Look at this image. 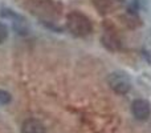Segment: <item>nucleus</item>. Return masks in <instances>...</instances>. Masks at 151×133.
<instances>
[{
  "instance_id": "1",
  "label": "nucleus",
  "mask_w": 151,
  "mask_h": 133,
  "mask_svg": "<svg viewBox=\"0 0 151 133\" xmlns=\"http://www.w3.org/2000/svg\"><path fill=\"white\" fill-rule=\"evenodd\" d=\"M66 27H68L69 32L72 35L78 36V37L88 36L91 32V29H93L90 20L80 12L69 13L68 19H66Z\"/></svg>"
},
{
  "instance_id": "2",
  "label": "nucleus",
  "mask_w": 151,
  "mask_h": 133,
  "mask_svg": "<svg viewBox=\"0 0 151 133\" xmlns=\"http://www.w3.org/2000/svg\"><path fill=\"white\" fill-rule=\"evenodd\" d=\"M107 84L109 86L118 94H125L130 91V78L123 72H113L107 76Z\"/></svg>"
},
{
  "instance_id": "3",
  "label": "nucleus",
  "mask_w": 151,
  "mask_h": 133,
  "mask_svg": "<svg viewBox=\"0 0 151 133\" xmlns=\"http://www.w3.org/2000/svg\"><path fill=\"white\" fill-rule=\"evenodd\" d=\"M131 112H133L134 117L139 121H145L150 117L151 115V107L150 102L146 101V100H134L133 104H131Z\"/></svg>"
},
{
  "instance_id": "4",
  "label": "nucleus",
  "mask_w": 151,
  "mask_h": 133,
  "mask_svg": "<svg viewBox=\"0 0 151 133\" xmlns=\"http://www.w3.org/2000/svg\"><path fill=\"white\" fill-rule=\"evenodd\" d=\"M21 132L23 133H45V126L41 121L36 120V118H28V120H25L23 123Z\"/></svg>"
},
{
  "instance_id": "5",
  "label": "nucleus",
  "mask_w": 151,
  "mask_h": 133,
  "mask_svg": "<svg viewBox=\"0 0 151 133\" xmlns=\"http://www.w3.org/2000/svg\"><path fill=\"white\" fill-rule=\"evenodd\" d=\"M102 43H104L105 47L111 51H117L119 48V40H118V37L113 32H106L102 36Z\"/></svg>"
},
{
  "instance_id": "6",
  "label": "nucleus",
  "mask_w": 151,
  "mask_h": 133,
  "mask_svg": "<svg viewBox=\"0 0 151 133\" xmlns=\"http://www.w3.org/2000/svg\"><path fill=\"white\" fill-rule=\"evenodd\" d=\"M11 101V94L7 91H1L0 89V105H5Z\"/></svg>"
},
{
  "instance_id": "7",
  "label": "nucleus",
  "mask_w": 151,
  "mask_h": 133,
  "mask_svg": "<svg viewBox=\"0 0 151 133\" xmlns=\"http://www.w3.org/2000/svg\"><path fill=\"white\" fill-rule=\"evenodd\" d=\"M8 37V29H7V25L3 23H0V44L5 41V39Z\"/></svg>"
}]
</instances>
